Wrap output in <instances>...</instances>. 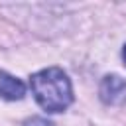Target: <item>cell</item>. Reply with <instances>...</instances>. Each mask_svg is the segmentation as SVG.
Listing matches in <instances>:
<instances>
[{"label": "cell", "mask_w": 126, "mask_h": 126, "mask_svg": "<svg viewBox=\"0 0 126 126\" xmlns=\"http://www.w3.org/2000/svg\"><path fill=\"white\" fill-rule=\"evenodd\" d=\"M30 87L37 104L47 112H61L73 100L71 83L67 75L57 67H49L32 75Z\"/></svg>", "instance_id": "obj_1"}, {"label": "cell", "mask_w": 126, "mask_h": 126, "mask_svg": "<svg viewBox=\"0 0 126 126\" xmlns=\"http://www.w3.org/2000/svg\"><path fill=\"white\" fill-rule=\"evenodd\" d=\"M100 98L106 104L126 102V81L118 75H106L100 83Z\"/></svg>", "instance_id": "obj_2"}, {"label": "cell", "mask_w": 126, "mask_h": 126, "mask_svg": "<svg viewBox=\"0 0 126 126\" xmlns=\"http://www.w3.org/2000/svg\"><path fill=\"white\" fill-rule=\"evenodd\" d=\"M26 94V85L6 71H0V96L6 100H20Z\"/></svg>", "instance_id": "obj_3"}, {"label": "cell", "mask_w": 126, "mask_h": 126, "mask_svg": "<svg viewBox=\"0 0 126 126\" xmlns=\"http://www.w3.org/2000/svg\"><path fill=\"white\" fill-rule=\"evenodd\" d=\"M24 126H53L49 120H45V118H39V116H35V118H30Z\"/></svg>", "instance_id": "obj_4"}, {"label": "cell", "mask_w": 126, "mask_h": 126, "mask_svg": "<svg viewBox=\"0 0 126 126\" xmlns=\"http://www.w3.org/2000/svg\"><path fill=\"white\" fill-rule=\"evenodd\" d=\"M122 57H124V63H126V45H124V49H122Z\"/></svg>", "instance_id": "obj_5"}]
</instances>
